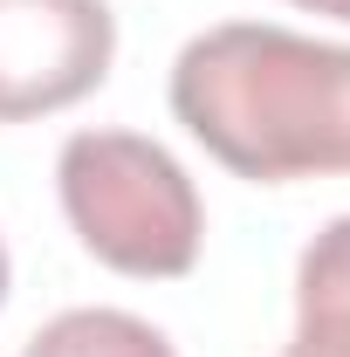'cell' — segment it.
Masks as SVG:
<instances>
[{"label": "cell", "instance_id": "obj_3", "mask_svg": "<svg viewBox=\"0 0 350 357\" xmlns=\"http://www.w3.org/2000/svg\"><path fill=\"white\" fill-rule=\"evenodd\" d=\"M110 55L117 21L103 0H0V124L89 96Z\"/></svg>", "mask_w": 350, "mask_h": 357}, {"label": "cell", "instance_id": "obj_2", "mask_svg": "<svg viewBox=\"0 0 350 357\" xmlns=\"http://www.w3.org/2000/svg\"><path fill=\"white\" fill-rule=\"evenodd\" d=\"M62 213L83 248L117 275L172 282L199 261V192L165 144L137 131H76L55 158Z\"/></svg>", "mask_w": 350, "mask_h": 357}, {"label": "cell", "instance_id": "obj_1", "mask_svg": "<svg viewBox=\"0 0 350 357\" xmlns=\"http://www.w3.org/2000/svg\"><path fill=\"white\" fill-rule=\"evenodd\" d=\"M172 117L241 178L350 172V48L227 21L172 62Z\"/></svg>", "mask_w": 350, "mask_h": 357}, {"label": "cell", "instance_id": "obj_7", "mask_svg": "<svg viewBox=\"0 0 350 357\" xmlns=\"http://www.w3.org/2000/svg\"><path fill=\"white\" fill-rule=\"evenodd\" d=\"M0 303H7V248H0Z\"/></svg>", "mask_w": 350, "mask_h": 357}, {"label": "cell", "instance_id": "obj_8", "mask_svg": "<svg viewBox=\"0 0 350 357\" xmlns=\"http://www.w3.org/2000/svg\"><path fill=\"white\" fill-rule=\"evenodd\" d=\"M282 357H316V351H303V344H289V351H282Z\"/></svg>", "mask_w": 350, "mask_h": 357}, {"label": "cell", "instance_id": "obj_4", "mask_svg": "<svg viewBox=\"0 0 350 357\" xmlns=\"http://www.w3.org/2000/svg\"><path fill=\"white\" fill-rule=\"evenodd\" d=\"M296 344L316 357H350V213L303 248L296 268Z\"/></svg>", "mask_w": 350, "mask_h": 357}, {"label": "cell", "instance_id": "obj_5", "mask_svg": "<svg viewBox=\"0 0 350 357\" xmlns=\"http://www.w3.org/2000/svg\"><path fill=\"white\" fill-rule=\"evenodd\" d=\"M21 357H178V351L131 310H62L28 337Z\"/></svg>", "mask_w": 350, "mask_h": 357}, {"label": "cell", "instance_id": "obj_6", "mask_svg": "<svg viewBox=\"0 0 350 357\" xmlns=\"http://www.w3.org/2000/svg\"><path fill=\"white\" fill-rule=\"evenodd\" d=\"M289 7H309V14H330V21H350V0H289Z\"/></svg>", "mask_w": 350, "mask_h": 357}]
</instances>
